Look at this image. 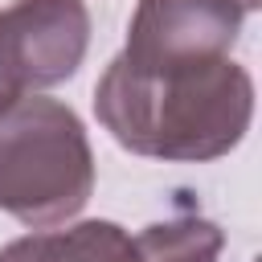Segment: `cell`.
<instances>
[{"mask_svg":"<svg viewBox=\"0 0 262 262\" xmlns=\"http://www.w3.org/2000/svg\"><path fill=\"white\" fill-rule=\"evenodd\" d=\"M94 115L131 156L209 164L246 139L254 78L233 57L131 66L115 53L94 86Z\"/></svg>","mask_w":262,"mask_h":262,"instance_id":"6da1fadb","label":"cell"},{"mask_svg":"<svg viewBox=\"0 0 262 262\" xmlns=\"http://www.w3.org/2000/svg\"><path fill=\"white\" fill-rule=\"evenodd\" d=\"M94 151L74 106L25 94L0 111V213L49 229L86 209Z\"/></svg>","mask_w":262,"mask_h":262,"instance_id":"7a4b0ae2","label":"cell"},{"mask_svg":"<svg viewBox=\"0 0 262 262\" xmlns=\"http://www.w3.org/2000/svg\"><path fill=\"white\" fill-rule=\"evenodd\" d=\"M242 20L246 8L237 0H139L119 57L131 66L229 57L242 37Z\"/></svg>","mask_w":262,"mask_h":262,"instance_id":"3957f363","label":"cell"},{"mask_svg":"<svg viewBox=\"0 0 262 262\" xmlns=\"http://www.w3.org/2000/svg\"><path fill=\"white\" fill-rule=\"evenodd\" d=\"M0 25L29 94L74 78L90 45L86 0H16L0 12Z\"/></svg>","mask_w":262,"mask_h":262,"instance_id":"277c9868","label":"cell"},{"mask_svg":"<svg viewBox=\"0 0 262 262\" xmlns=\"http://www.w3.org/2000/svg\"><path fill=\"white\" fill-rule=\"evenodd\" d=\"M0 262H139L135 237L115 221H78L66 229H41L0 246Z\"/></svg>","mask_w":262,"mask_h":262,"instance_id":"5b68a950","label":"cell"},{"mask_svg":"<svg viewBox=\"0 0 262 262\" xmlns=\"http://www.w3.org/2000/svg\"><path fill=\"white\" fill-rule=\"evenodd\" d=\"M225 246V233L209 217H168L147 225L135 237V258L139 262H217Z\"/></svg>","mask_w":262,"mask_h":262,"instance_id":"8992f818","label":"cell"},{"mask_svg":"<svg viewBox=\"0 0 262 262\" xmlns=\"http://www.w3.org/2000/svg\"><path fill=\"white\" fill-rule=\"evenodd\" d=\"M25 82H20V70H16V57H12V45H8V33L0 25V111L12 106L16 98H25Z\"/></svg>","mask_w":262,"mask_h":262,"instance_id":"52a82bcc","label":"cell"},{"mask_svg":"<svg viewBox=\"0 0 262 262\" xmlns=\"http://www.w3.org/2000/svg\"><path fill=\"white\" fill-rule=\"evenodd\" d=\"M237 4H242V8H246V12H254V8H258V4H262V0H237Z\"/></svg>","mask_w":262,"mask_h":262,"instance_id":"ba28073f","label":"cell"}]
</instances>
